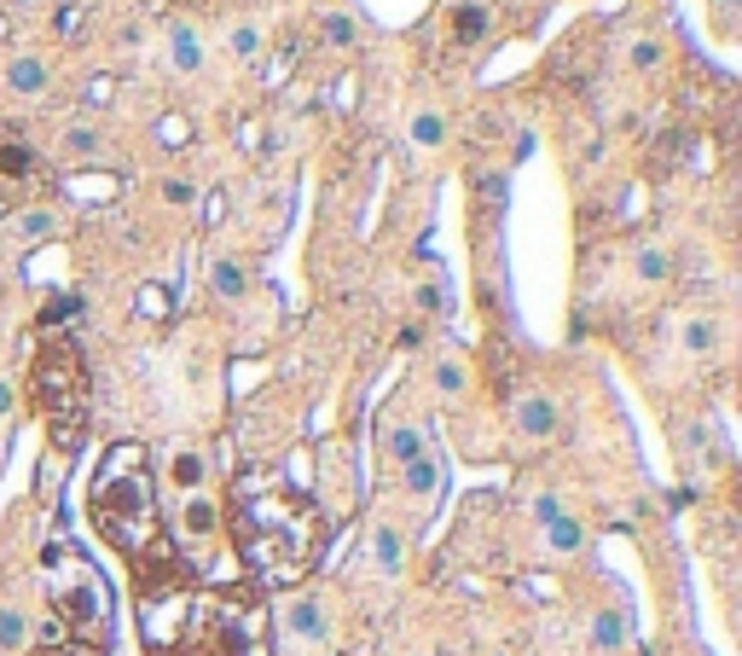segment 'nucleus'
<instances>
[{"mask_svg": "<svg viewBox=\"0 0 742 656\" xmlns=\"http://www.w3.org/2000/svg\"><path fill=\"white\" fill-rule=\"evenodd\" d=\"M325 512L273 471H244L233 483V546L267 587L308 582L325 552Z\"/></svg>", "mask_w": 742, "mask_h": 656, "instance_id": "obj_1", "label": "nucleus"}, {"mask_svg": "<svg viewBox=\"0 0 742 656\" xmlns=\"http://www.w3.org/2000/svg\"><path fill=\"white\" fill-rule=\"evenodd\" d=\"M88 512H93L99 535L116 552H128L134 564L169 546L163 512H157V483H151V460L140 442H116L105 453V465H99L93 488H88Z\"/></svg>", "mask_w": 742, "mask_h": 656, "instance_id": "obj_2", "label": "nucleus"}, {"mask_svg": "<svg viewBox=\"0 0 742 656\" xmlns=\"http://www.w3.org/2000/svg\"><path fill=\"white\" fill-rule=\"evenodd\" d=\"M30 395H35V413L47 424L59 453H75L88 442V407H93V390H88V361L70 337H47L35 349V366H30Z\"/></svg>", "mask_w": 742, "mask_h": 656, "instance_id": "obj_3", "label": "nucleus"}, {"mask_svg": "<svg viewBox=\"0 0 742 656\" xmlns=\"http://www.w3.org/2000/svg\"><path fill=\"white\" fill-rule=\"evenodd\" d=\"M41 569H47V598H53L59 627L75 645L105 650V639H111V593H105V582H99V569L88 558H75L70 546H47Z\"/></svg>", "mask_w": 742, "mask_h": 656, "instance_id": "obj_4", "label": "nucleus"}, {"mask_svg": "<svg viewBox=\"0 0 742 656\" xmlns=\"http://www.w3.org/2000/svg\"><path fill=\"white\" fill-rule=\"evenodd\" d=\"M273 645L278 650H296V656H314L331 645V610H325V598L314 593H296L278 604V616H273Z\"/></svg>", "mask_w": 742, "mask_h": 656, "instance_id": "obj_5", "label": "nucleus"}, {"mask_svg": "<svg viewBox=\"0 0 742 656\" xmlns=\"http://www.w3.org/2000/svg\"><path fill=\"white\" fill-rule=\"evenodd\" d=\"M215 528H221L215 499H210V494H186V499H181V541L210 546V541H215Z\"/></svg>", "mask_w": 742, "mask_h": 656, "instance_id": "obj_6", "label": "nucleus"}, {"mask_svg": "<svg viewBox=\"0 0 742 656\" xmlns=\"http://www.w3.org/2000/svg\"><path fill=\"white\" fill-rule=\"evenodd\" d=\"M510 418H517V431H522L528 442L557 436V401H551V395H522L517 407H510Z\"/></svg>", "mask_w": 742, "mask_h": 656, "instance_id": "obj_7", "label": "nucleus"}, {"mask_svg": "<svg viewBox=\"0 0 742 656\" xmlns=\"http://www.w3.org/2000/svg\"><path fill=\"white\" fill-rule=\"evenodd\" d=\"M169 483H174V494H203L210 488V460H203L197 447H174L169 453Z\"/></svg>", "mask_w": 742, "mask_h": 656, "instance_id": "obj_8", "label": "nucleus"}, {"mask_svg": "<svg viewBox=\"0 0 742 656\" xmlns=\"http://www.w3.org/2000/svg\"><path fill=\"white\" fill-rule=\"evenodd\" d=\"M447 30H453L458 47H476L481 36L494 30V7H488V0H458L453 18H447Z\"/></svg>", "mask_w": 742, "mask_h": 656, "instance_id": "obj_9", "label": "nucleus"}, {"mask_svg": "<svg viewBox=\"0 0 742 656\" xmlns=\"http://www.w3.org/2000/svg\"><path fill=\"white\" fill-rule=\"evenodd\" d=\"M210 291L226 296V302L250 296V268H244L238 256H215V262H210Z\"/></svg>", "mask_w": 742, "mask_h": 656, "instance_id": "obj_10", "label": "nucleus"}, {"mask_svg": "<svg viewBox=\"0 0 742 656\" xmlns=\"http://www.w3.org/2000/svg\"><path fill=\"white\" fill-rule=\"evenodd\" d=\"M372 558H377L383 575H400V564H406V541H400V528H395V523H377V528H372Z\"/></svg>", "mask_w": 742, "mask_h": 656, "instance_id": "obj_11", "label": "nucleus"}, {"mask_svg": "<svg viewBox=\"0 0 742 656\" xmlns=\"http://www.w3.org/2000/svg\"><path fill=\"white\" fill-rule=\"evenodd\" d=\"M400 471H406V494L429 506L435 488H441V465H435V453H418V460H413V465H400Z\"/></svg>", "mask_w": 742, "mask_h": 656, "instance_id": "obj_12", "label": "nucleus"}, {"mask_svg": "<svg viewBox=\"0 0 742 656\" xmlns=\"http://www.w3.org/2000/svg\"><path fill=\"white\" fill-rule=\"evenodd\" d=\"M169 53H174V64H181V70H197L203 64V36L192 30L186 18L169 23Z\"/></svg>", "mask_w": 742, "mask_h": 656, "instance_id": "obj_13", "label": "nucleus"}, {"mask_svg": "<svg viewBox=\"0 0 742 656\" xmlns=\"http://www.w3.org/2000/svg\"><path fill=\"white\" fill-rule=\"evenodd\" d=\"M47 82H53V75H47V64H41V59H12V64H7V88H12V93H23V99L47 93Z\"/></svg>", "mask_w": 742, "mask_h": 656, "instance_id": "obj_14", "label": "nucleus"}, {"mask_svg": "<svg viewBox=\"0 0 742 656\" xmlns=\"http://www.w3.org/2000/svg\"><path fill=\"white\" fill-rule=\"evenodd\" d=\"M383 447H389V460H395V465H413L418 453H429V442H424L418 424H395V431L383 436Z\"/></svg>", "mask_w": 742, "mask_h": 656, "instance_id": "obj_15", "label": "nucleus"}, {"mask_svg": "<svg viewBox=\"0 0 742 656\" xmlns=\"http://www.w3.org/2000/svg\"><path fill=\"white\" fill-rule=\"evenodd\" d=\"M684 349L690 355H713V343H720V320H708V314H697V320H684Z\"/></svg>", "mask_w": 742, "mask_h": 656, "instance_id": "obj_16", "label": "nucleus"}, {"mask_svg": "<svg viewBox=\"0 0 742 656\" xmlns=\"http://www.w3.org/2000/svg\"><path fill=\"white\" fill-rule=\"evenodd\" d=\"M226 53H233V59H255V53H262V30H255V23H233V30H226Z\"/></svg>", "mask_w": 742, "mask_h": 656, "instance_id": "obj_17", "label": "nucleus"}, {"mask_svg": "<svg viewBox=\"0 0 742 656\" xmlns=\"http://www.w3.org/2000/svg\"><path fill=\"white\" fill-rule=\"evenodd\" d=\"M546 541H551L557 552H575V546H580V523L562 517V512H551V517H546Z\"/></svg>", "mask_w": 742, "mask_h": 656, "instance_id": "obj_18", "label": "nucleus"}, {"mask_svg": "<svg viewBox=\"0 0 742 656\" xmlns=\"http://www.w3.org/2000/svg\"><path fill=\"white\" fill-rule=\"evenodd\" d=\"M668 273H673V256H668V250H661V244H650V250H638V280H668Z\"/></svg>", "mask_w": 742, "mask_h": 656, "instance_id": "obj_19", "label": "nucleus"}, {"mask_svg": "<svg viewBox=\"0 0 742 656\" xmlns=\"http://www.w3.org/2000/svg\"><path fill=\"white\" fill-rule=\"evenodd\" d=\"M627 639V622H621V610H603L598 622H592V645H603V650H616Z\"/></svg>", "mask_w": 742, "mask_h": 656, "instance_id": "obj_20", "label": "nucleus"}, {"mask_svg": "<svg viewBox=\"0 0 742 656\" xmlns=\"http://www.w3.org/2000/svg\"><path fill=\"white\" fill-rule=\"evenodd\" d=\"M82 23H88V7H82V0H64V7L53 12V30H59L64 41H75V36H82Z\"/></svg>", "mask_w": 742, "mask_h": 656, "instance_id": "obj_21", "label": "nucleus"}, {"mask_svg": "<svg viewBox=\"0 0 742 656\" xmlns=\"http://www.w3.org/2000/svg\"><path fill=\"white\" fill-rule=\"evenodd\" d=\"M413 140H418V145H441V140H447L441 111H418V117H413Z\"/></svg>", "mask_w": 742, "mask_h": 656, "instance_id": "obj_22", "label": "nucleus"}, {"mask_svg": "<svg viewBox=\"0 0 742 656\" xmlns=\"http://www.w3.org/2000/svg\"><path fill=\"white\" fill-rule=\"evenodd\" d=\"M319 36H325L331 47H354V23H348V12H331V18L319 23Z\"/></svg>", "mask_w": 742, "mask_h": 656, "instance_id": "obj_23", "label": "nucleus"}, {"mask_svg": "<svg viewBox=\"0 0 742 656\" xmlns=\"http://www.w3.org/2000/svg\"><path fill=\"white\" fill-rule=\"evenodd\" d=\"M435 390H441V395H465V366L441 361V366H435Z\"/></svg>", "mask_w": 742, "mask_h": 656, "instance_id": "obj_24", "label": "nucleus"}, {"mask_svg": "<svg viewBox=\"0 0 742 656\" xmlns=\"http://www.w3.org/2000/svg\"><path fill=\"white\" fill-rule=\"evenodd\" d=\"M0 650H23V616L0 610Z\"/></svg>", "mask_w": 742, "mask_h": 656, "instance_id": "obj_25", "label": "nucleus"}, {"mask_svg": "<svg viewBox=\"0 0 742 656\" xmlns=\"http://www.w3.org/2000/svg\"><path fill=\"white\" fill-rule=\"evenodd\" d=\"M18 233L23 239H47V233H53V215H47V210H23L18 215Z\"/></svg>", "mask_w": 742, "mask_h": 656, "instance_id": "obj_26", "label": "nucleus"}, {"mask_svg": "<svg viewBox=\"0 0 742 656\" xmlns=\"http://www.w3.org/2000/svg\"><path fill=\"white\" fill-rule=\"evenodd\" d=\"M30 656H99L93 645H75V639H59V645H35Z\"/></svg>", "mask_w": 742, "mask_h": 656, "instance_id": "obj_27", "label": "nucleus"}, {"mask_svg": "<svg viewBox=\"0 0 742 656\" xmlns=\"http://www.w3.org/2000/svg\"><path fill=\"white\" fill-rule=\"evenodd\" d=\"M64 151L88 158V151H99V134H93V129H70V134H64Z\"/></svg>", "mask_w": 742, "mask_h": 656, "instance_id": "obj_28", "label": "nucleus"}, {"mask_svg": "<svg viewBox=\"0 0 742 656\" xmlns=\"http://www.w3.org/2000/svg\"><path fill=\"white\" fill-rule=\"evenodd\" d=\"M632 64H638V70L661 64V41H644V36H638V41H632Z\"/></svg>", "mask_w": 742, "mask_h": 656, "instance_id": "obj_29", "label": "nucleus"}, {"mask_svg": "<svg viewBox=\"0 0 742 656\" xmlns=\"http://www.w3.org/2000/svg\"><path fill=\"white\" fill-rule=\"evenodd\" d=\"M163 198L169 204H192V186L186 181H163Z\"/></svg>", "mask_w": 742, "mask_h": 656, "instance_id": "obj_30", "label": "nucleus"}, {"mask_svg": "<svg viewBox=\"0 0 742 656\" xmlns=\"http://www.w3.org/2000/svg\"><path fill=\"white\" fill-rule=\"evenodd\" d=\"M7 413H12V390H7V384H0V418H7Z\"/></svg>", "mask_w": 742, "mask_h": 656, "instance_id": "obj_31", "label": "nucleus"}, {"mask_svg": "<svg viewBox=\"0 0 742 656\" xmlns=\"http://www.w3.org/2000/svg\"><path fill=\"white\" fill-rule=\"evenodd\" d=\"M18 7H30V0H18Z\"/></svg>", "mask_w": 742, "mask_h": 656, "instance_id": "obj_32", "label": "nucleus"}]
</instances>
